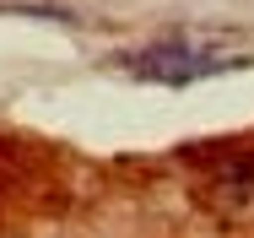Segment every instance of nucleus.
Masks as SVG:
<instances>
[{
	"instance_id": "obj_1",
	"label": "nucleus",
	"mask_w": 254,
	"mask_h": 238,
	"mask_svg": "<svg viewBox=\"0 0 254 238\" xmlns=\"http://www.w3.org/2000/svg\"><path fill=\"white\" fill-rule=\"evenodd\" d=\"M227 65L233 60H222V54H211L200 44H184V38H168V44L130 54V71L146 76V81H162V87H190V81H205V76H216Z\"/></svg>"
}]
</instances>
